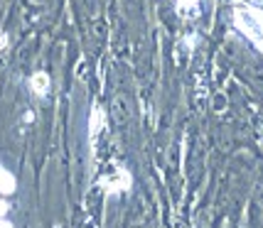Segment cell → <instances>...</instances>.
Masks as SVG:
<instances>
[{
    "mask_svg": "<svg viewBox=\"0 0 263 228\" xmlns=\"http://www.w3.org/2000/svg\"><path fill=\"white\" fill-rule=\"evenodd\" d=\"M30 91L34 93V96H47V91H49V86H52V81H49V74L47 71H34L32 76H30Z\"/></svg>",
    "mask_w": 263,
    "mask_h": 228,
    "instance_id": "2",
    "label": "cell"
},
{
    "mask_svg": "<svg viewBox=\"0 0 263 228\" xmlns=\"http://www.w3.org/2000/svg\"><path fill=\"white\" fill-rule=\"evenodd\" d=\"M197 3H199V0H177V8L182 12H187V10H195Z\"/></svg>",
    "mask_w": 263,
    "mask_h": 228,
    "instance_id": "5",
    "label": "cell"
},
{
    "mask_svg": "<svg viewBox=\"0 0 263 228\" xmlns=\"http://www.w3.org/2000/svg\"><path fill=\"white\" fill-rule=\"evenodd\" d=\"M0 228H15V226H12L8 218H0Z\"/></svg>",
    "mask_w": 263,
    "mask_h": 228,
    "instance_id": "7",
    "label": "cell"
},
{
    "mask_svg": "<svg viewBox=\"0 0 263 228\" xmlns=\"http://www.w3.org/2000/svg\"><path fill=\"white\" fill-rule=\"evenodd\" d=\"M17 192V179L10 170H5V164L0 162V194L3 196H10Z\"/></svg>",
    "mask_w": 263,
    "mask_h": 228,
    "instance_id": "3",
    "label": "cell"
},
{
    "mask_svg": "<svg viewBox=\"0 0 263 228\" xmlns=\"http://www.w3.org/2000/svg\"><path fill=\"white\" fill-rule=\"evenodd\" d=\"M8 214H10V204L5 196H0V218H8Z\"/></svg>",
    "mask_w": 263,
    "mask_h": 228,
    "instance_id": "6",
    "label": "cell"
},
{
    "mask_svg": "<svg viewBox=\"0 0 263 228\" xmlns=\"http://www.w3.org/2000/svg\"><path fill=\"white\" fill-rule=\"evenodd\" d=\"M234 27L239 30L256 49L263 52V5L241 3L234 8Z\"/></svg>",
    "mask_w": 263,
    "mask_h": 228,
    "instance_id": "1",
    "label": "cell"
},
{
    "mask_svg": "<svg viewBox=\"0 0 263 228\" xmlns=\"http://www.w3.org/2000/svg\"><path fill=\"white\" fill-rule=\"evenodd\" d=\"M103 184L111 186L108 192H126V189H130V177H128L126 170H116L114 179H103Z\"/></svg>",
    "mask_w": 263,
    "mask_h": 228,
    "instance_id": "4",
    "label": "cell"
}]
</instances>
